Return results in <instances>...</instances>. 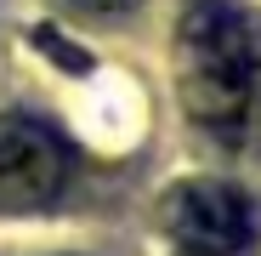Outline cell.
<instances>
[{"instance_id":"obj_1","label":"cell","mask_w":261,"mask_h":256,"mask_svg":"<svg viewBox=\"0 0 261 256\" xmlns=\"http://www.w3.org/2000/svg\"><path fill=\"white\" fill-rule=\"evenodd\" d=\"M255 80H261V46L250 12H239L233 0H193L176 23L182 114L210 131H233L255 103Z\"/></svg>"},{"instance_id":"obj_2","label":"cell","mask_w":261,"mask_h":256,"mask_svg":"<svg viewBox=\"0 0 261 256\" xmlns=\"http://www.w3.org/2000/svg\"><path fill=\"white\" fill-rule=\"evenodd\" d=\"M165 234L176 239V250H188V256H233L255 234V205L233 182L193 177V182L170 188V199H165Z\"/></svg>"},{"instance_id":"obj_3","label":"cell","mask_w":261,"mask_h":256,"mask_svg":"<svg viewBox=\"0 0 261 256\" xmlns=\"http://www.w3.org/2000/svg\"><path fill=\"white\" fill-rule=\"evenodd\" d=\"M68 182V148L51 125L0 114V211H40Z\"/></svg>"},{"instance_id":"obj_4","label":"cell","mask_w":261,"mask_h":256,"mask_svg":"<svg viewBox=\"0 0 261 256\" xmlns=\"http://www.w3.org/2000/svg\"><path fill=\"white\" fill-rule=\"evenodd\" d=\"M63 6L74 17H125V12H137V0H63Z\"/></svg>"}]
</instances>
